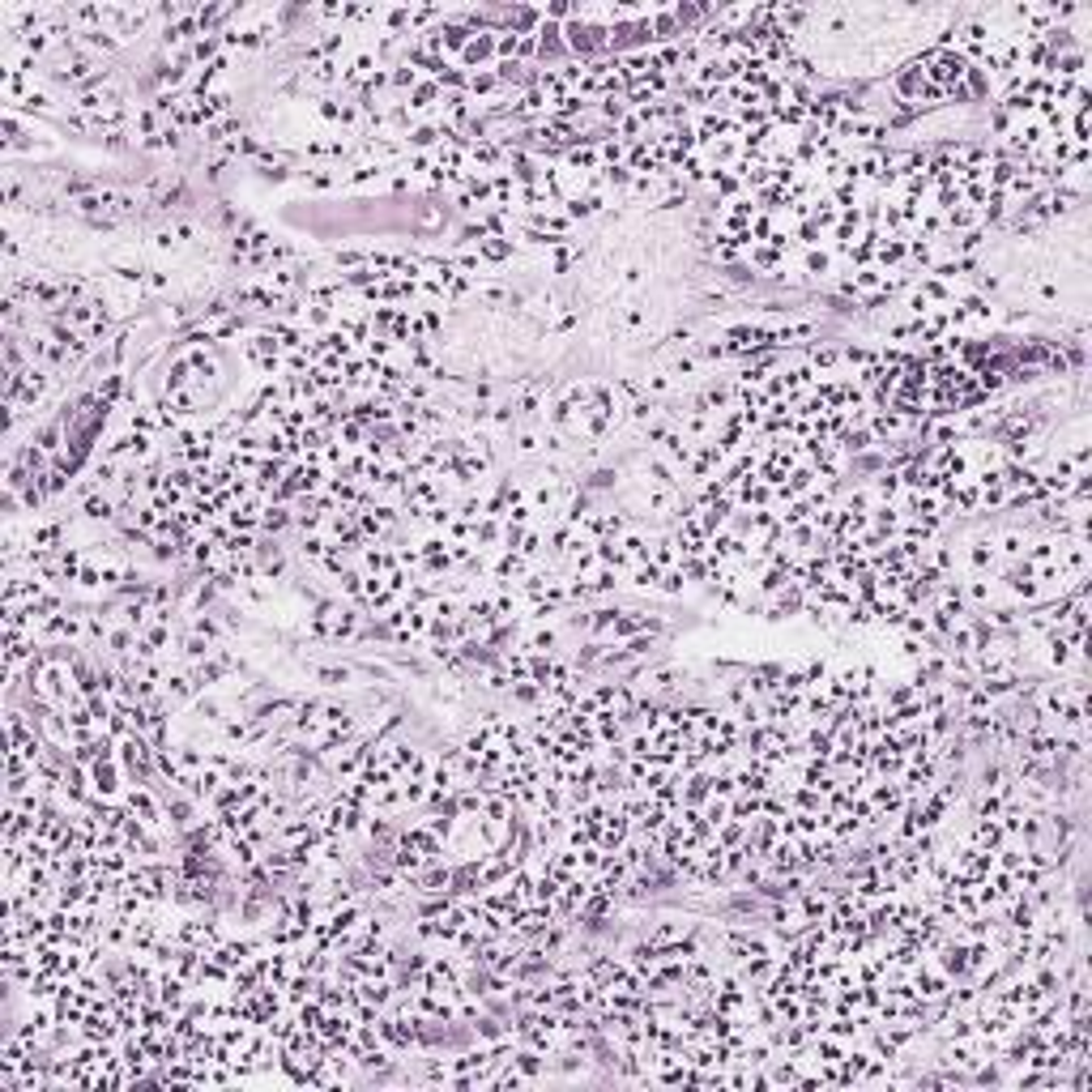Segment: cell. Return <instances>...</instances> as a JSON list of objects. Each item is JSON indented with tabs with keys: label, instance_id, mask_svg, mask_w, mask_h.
I'll return each mask as SVG.
<instances>
[{
	"label": "cell",
	"instance_id": "obj_5",
	"mask_svg": "<svg viewBox=\"0 0 1092 1092\" xmlns=\"http://www.w3.org/2000/svg\"><path fill=\"white\" fill-rule=\"evenodd\" d=\"M781 674H786V662H747L743 666V683L756 692L760 700H768L781 687Z\"/></svg>",
	"mask_w": 1092,
	"mask_h": 1092
},
{
	"label": "cell",
	"instance_id": "obj_6",
	"mask_svg": "<svg viewBox=\"0 0 1092 1092\" xmlns=\"http://www.w3.org/2000/svg\"><path fill=\"white\" fill-rule=\"evenodd\" d=\"M653 453H657V457H662V462H670V465H674V469H679V474H683V469H687V465H692V457H696V440H687V436H683V431H679V427H674V431H670V436H666L662 444H657V449H653Z\"/></svg>",
	"mask_w": 1092,
	"mask_h": 1092
},
{
	"label": "cell",
	"instance_id": "obj_1",
	"mask_svg": "<svg viewBox=\"0 0 1092 1092\" xmlns=\"http://www.w3.org/2000/svg\"><path fill=\"white\" fill-rule=\"evenodd\" d=\"M593 393H598V376H581V380L559 384L555 393H550V401H546V427L563 431L568 440H581V427L589 419Z\"/></svg>",
	"mask_w": 1092,
	"mask_h": 1092
},
{
	"label": "cell",
	"instance_id": "obj_8",
	"mask_svg": "<svg viewBox=\"0 0 1092 1092\" xmlns=\"http://www.w3.org/2000/svg\"><path fill=\"white\" fill-rule=\"evenodd\" d=\"M692 593V581H687L683 568H662V581H657V598H683Z\"/></svg>",
	"mask_w": 1092,
	"mask_h": 1092
},
{
	"label": "cell",
	"instance_id": "obj_7",
	"mask_svg": "<svg viewBox=\"0 0 1092 1092\" xmlns=\"http://www.w3.org/2000/svg\"><path fill=\"white\" fill-rule=\"evenodd\" d=\"M543 261H546V274L550 278H563V274H572V269L585 261V244H581V239H568V244H559L555 252H546Z\"/></svg>",
	"mask_w": 1092,
	"mask_h": 1092
},
{
	"label": "cell",
	"instance_id": "obj_3",
	"mask_svg": "<svg viewBox=\"0 0 1092 1092\" xmlns=\"http://www.w3.org/2000/svg\"><path fill=\"white\" fill-rule=\"evenodd\" d=\"M303 674L312 679L320 692H355V687L368 683V666H355V662H342V657H303Z\"/></svg>",
	"mask_w": 1092,
	"mask_h": 1092
},
{
	"label": "cell",
	"instance_id": "obj_2",
	"mask_svg": "<svg viewBox=\"0 0 1092 1092\" xmlns=\"http://www.w3.org/2000/svg\"><path fill=\"white\" fill-rule=\"evenodd\" d=\"M628 683L636 687V692L644 696H653V700H679V696H692V683H696V674L679 666V662H662V657H653V662H644L628 674Z\"/></svg>",
	"mask_w": 1092,
	"mask_h": 1092
},
{
	"label": "cell",
	"instance_id": "obj_4",
	"mask_svg": "<svg viewBox=\"0 0 1092 1092\" xmlns=\"http://www.w3.org/2000/svg\"><path fill=\"white\" fill-rule=\"evenodd\" d=\"M355 568L363 576H388L393 568H401V563H397V546L393 543H368L355 555Z\"/></svg>",
	"mask_w": 1092,
	"mask_h": 1092
}]
</instances>
